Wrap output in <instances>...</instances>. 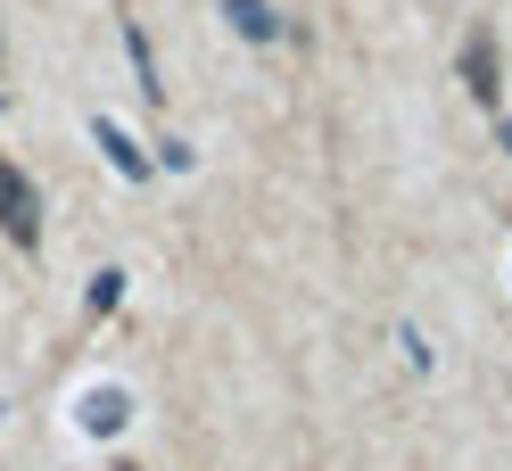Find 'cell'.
Segmentation results:
<instances>
[{
	"instance_id": "obj_2",
	"label": "cell",
	"mask_w": 512,
	"mask_h": 471,
	"mask_svg": "<svg viewBox=\"0 0 512 471\" xmlns=\"http://www.w3.org/2000/svg\"><path fill=\"white\" fill-rule=\"evenodd\" d=\"M463 83H471V100H479V108H496L504 67H496V34H488V25H471V42H463Z\"/></svg>"
},
{
	"instance_id": "obj_6",
	"label": "cell",
	"mask_w": 512,
	"mask_h": 471,
	"mask_svg": "<svg viewBox=\"0 0 512 471\" xmlns=\"http://www.w3.org/2000/svg\"><path fill=\"white\" fill-rule=\"evenodd\" d=\"M504 149H512V116H504Z\"/></svg>"
},
{
	"instance_id": "obj_7",
	"label": "cell",
	"mask_w": 512,
	"mask_h": 471,
	"mask_svg": "<svg viewBox=\"0 0 512 471\" xmlns=\"http://www.w3.org/2000/svg\"><path fill=\"white\" fill-rule=\"evenodd\" d=\"M0 67H9V42H0Z\"/></svg>"
},
{
	"instance_id": "obj_8",
	"label": "cell",
	"mask_w": 512,
	"mask_h": 471,
	"mask_svg": "<svg viewBox=\"0 0 512 471\" xmlns=\"http://www.w3.org/2000/svg\"><path fill=\"white\" fill-rule=\"evenodd\" d=\"M116 471H133V463H116Z\"/></svg>"
},
{
	"instance_id": "obj_5",
	"label": "cell",
	"mask_w": 512,
	"mask_h": 471,
	"mask_svg": "<svg viewBox=\"0 0 512 471\" xmlns=\"http://www.w3.org/2000/svg\"><path fill=\"white\" fill-rule=\"evenodd\" d=\"M100 149L116 157V174H149V157L133 149V133H124V124H100Z\"/></svg>"
},
{
	"instance_id": "obj_4",
	"label": "cell",
	"mask_w": 512,
	"mask_h": 471,
	"mask_svg": "<svg viewBox=\"0 0 512 471\" xmlns=\"http://www.w3.org/2000/svg\"><path fill=\"white\" fill-rule=\"evenodd\" d=\"M223 17H232L248 42H273V34H281V17L265 9V0H223Z\"/></svg>"
},
{
	"instance_id": "obj_3",
	"label": "cell",
	"mask_w": 512,
	"mask_h": 471,
	"mask_svg": "<svg viewBox=\"0 0 512 471\" xmlns=\"http://www.w3.org/2000/svg\"><path fill=\"white\" fill-rule=\"evenodd\" d=\"M124 414H133V405H124V389H91V397H83V430H91V438H116Z\"/></svg>"
},
{
	"instance_id": "obj_1",
	"label": "cell",
	"mask_w": 512,
	"mask_h": 471,
	"mask_svg": "<svg viewBox=\"0 0 512 471\" xmlns=\"http://www.w3.org/2000/svg\"><path fill=\"white\" fill-rule=\"evenodd\" d=\"M0 232H9L17 248H34V240H42V191L9 166V157H0Z\"/></svg>"
}]
</instances>
